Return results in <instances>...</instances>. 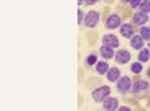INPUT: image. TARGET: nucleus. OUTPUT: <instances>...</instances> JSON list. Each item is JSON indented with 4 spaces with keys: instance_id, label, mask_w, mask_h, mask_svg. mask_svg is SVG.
I'll return each mask as SVG.
<instances>
[{
    "instance_id": "f257e3e1",
    "label": "nucleus",
    "mask_w": 150,
    "mask_h": 111,
    "mask_svg": "<svg viewBox=\"0 0 150 111\" xmlns=\"http://www.w3.org/2000/svg\"><path fill=\"white\" fill-rule=\"evenodd\" d=\"M107 95H110V88L109 86H101V88H97L93 91V100L96 103H102L107 98Z\"/></svg>"
},
{
    "instance_id": "f03ea898",
    "label": "nucleus",
    "mask_w": 150,
    "mask_h": 111,
    "mask_svg": "<svg viewBox=\"0 0 150 111\" xmlns=\"http://www.w3.org/2000/svg\"><path fill=\"white\" fill-rule=\"evenodd\" d=\"M117 90H119L120 93H129L130 90H132V81H130V78L129 76H122V78H119L117 80Z\"/></svg>"
},
{
    "instance_id": "7ed1b4c3",
    "label": "nucleus",
    "mask_w": 150,
    "mask_h": 111,
    "mask_svg": "<svg viewBox=\"0 0 150 111\" xmlns=\"http://www.w3.org/2000/svg\"><path fill=\"white\" fill-rule=\"evenodd\" d=\"M97 22H99V14H97V12H89V14H86L84 23H86L88 28H94L97 25Z\"/></svg>"
},
{
    "instance_id": "20e7f679",
    "label": "nucleus",
    "mask_w": 150,
    "mask_h": 111,
    "mask_svg": "<svg viewBox=\"0 0 150 111\" xmlns=\"http://www.w3.org/2000/svg\"><path fill=\"white\" fill-rule=\"evenodd\" d=\"M106 27L110 28V30H114V28H119L120 27V17L119 14H112L109 18H107L106 22Z\"/></svg>"
},
{
    "instance_id": "39448f33",
    "label": "nucleus",
    "mask_w": 150,
    "mask_h": 111,
    "mask_svg": "<svg viewBox=\"0 0 150 111\" xmlns=\"http://www.w3.org/2000/svg\"><path fill=\"white\" fill-rule=\"evenodd\" d=\"M130 60V53H129L127 50H119L117 53H115V62L117 65H124V63H127Z\"/></svg>"
},
{
    "instance_id": "423d86ee",
    "label": "nucleus",
    "mask_w": 150,
    "mask_h": 111,
    "mask_svg": "<svg viewBox=\"0 0 150 111\" xmlns=\"http://www.w3.org/2000/svg\"><path fill=\"white\" fill-rule=\"evenodd\" d=\"M145 90H149V81H145V80H137L135 85L132 86V91H134L135 95L144 93Z\"/></svg>"
},
{
    "instance_id": "0eeeda50",
    "label": "nucleus",
    "mask_w": 150,
    "mask_h": 111,
    "mask_svg": "<svg viewBox=\"0 0 150 111\" xmlns=\"http://www.w3.org/2000/svg\"><path fill=\"white\" fill-rule=\"evenodd\" d=\"M102 103H104V110H106V111L119 110V101H117L115 98H106Z\"/></svg>"
},
{
    "instance_id": "6e6552de",
    "label": "nucleus",
    "mask_w": 150,
    "mask_h": 111,
    "mask_svg": "<svg viewBox=\"0 0 150 111\" xmlns=\"http://www.w3.org/2000/svg\"><path fill=\"white\" fill-rule=\"evenodd\" d=\"M102 42H104V45H109V47H112V48L119 47V38H117L115 35H112V33H107V35H104Z\"/></svg>"
},
{
    "instance_id": "1a4fd4ad",
    "label": "nucleus",
    "mask_w": 150,
    "mask_h": 111,
    "mask_svg": "<svg viewBox=\"0 0 150 111\" xmlns=\"http://www.w3.org/2000/svg\"><path fill=\"white\" fill-rule=\"evenodd\" d=\"M132 20H134V23H137V25H145L147 20H149V15L144 14V12H137V14H134Z\"/></svg>"
},
{
    "instance_id": "9d476101",
    "label": "nucleus",
    "mask_w": 150,
    "mask_h": 111,
    "mask_svg": "<svg viewBox=\"0 0 150 111\" xmlns=\"http://www.w3.org/2000/svg\"><path fill=\"white\" fill-rule=\"evenodd\" d=\"M130 45H132V48H137V50H142L144 48V38L140 35H134L130 38Z\"/></svg>"
},
{
    "instance_id": "9b49d317",
    "label": "nucleus",
    "mask_w": 150,
    "mask_h": 111,
    "mask_svg": "<svg viewBox=\"0 0 150 111\" xmlns=\"http://www.w3.org/2000/svg\"><path fill=\"white\" fill-rule=\"evenodd\" d=\"M120 78V70L119 68H110L107 71V80L109 81H117Z\"/></svg>"
},
{
    "instance_id": "f8f14e48",
    "label": "nucleus",
    "mask_w": 150,
    "mask_h": 111,
    "mask_svg": "<svg viewBox=\"0 0 150 111\" xmlns=\"http://www.w3.org/2000/svg\"><path fill=\"white\" fill-rule=\"evenodd\" d=\"M120 33H122V37H125V38H132L134 37V28H132V25H122L120 27Z\"/></svg>"
},
{
    "instance_id": "ddd939ff",
    "label": "nucleus",
    "mask_w": 150,
    "mask_h": 111,
    "mask_svg": "<svg viewBox=\"0 0 150 111\" xmlns=\"http://www.w3.org/2000/svg\"><path fill=\"white\" fill-rule=\"evenodd\" d=\"M101 55L104 58H112L115 57V53L112 52V47H109V45H102L101 47Z\"/></svg>"
},
{
    "instance_id": "4468645a",
    "label": "nucleus",
    "mask_w": 150,
    "mask_h": 111,
    "mask_svg": "<svg viewBox=\"0 0 150 111\" xmlns=\"http://www.w3.org/2000/svg\"><path fill=\"white\" fill-rule=\"evenodd\" d=\"M96 71L99 73V75H104V73H107V71H109V65H107L106 62L96 63Z\"/></svg>"
},
{
    "instance_id": "2eb2a0df",
    "label": "nucleus",
    "mask_w": 150,
    "mask_h": 111,
    "mask_svg": "<svg viewBox=\"0 0 150 111\" xmlns=\"http://www.w3.org/2000/svg\"><path fill=\"white\" fill-rule=\"evenodd\" d=\"M140 37L144 38V40L150 42V28L145 27V25H142V28H140Z\"/></svg>"
},
{
    "instance_id": "dca6fc26",
    "label": "nucleus",
    "mask_w": 150,
    "mask_h": 111,
    "mask_svg": "<svg viewBox=\"0 0 150 111\" xmlns=\"http://www.w3.org/2000/svg\"><path fill=\"white\" fill-rule=\"evenodd\" d=\"M150 58V52L147 48H142L140 53H139V62H147Z\"/></svg>"
},
{
    "instance_id": "f3484780",
    "label": "nucleus",
    "mask_w": 150,
    "mask_h": 111,
    "mask_svg": "<svg viewBox=\"0 0 150 111\" xmlns=\"http://www.w3.org/2000/svg\"><path fill=\"white\" fill-rule=\"evenodd\" d=\"M139 9H140V12H144V14H149V12H150V0H145V2H142Z\"/></svg>"
},
{
    "instance_id": "a211bd4d",
    "label": "nucleus",
    "mask_w": 150,
    "mask_h": 111,
    "mask_svg": "<svg viewBox=\"0 0 150 111\" xmlns=\"http://www.w3.org/2000/svg\"><path fill=\"white\" fill-rule=\"evenodd\" d=\"M130 70H132V73H140V71H142V65H140V63H134Z\"/></svg>"
},
{
    "instance_id": "6ab92c4d",
    "label": "nucleus",
    "mask_w": 150,
    "mask_h": 111,
    "mask_svg": "<svg viewBox=\"0 0 150 111\" xmlns=\"http://www.w3.org/2000/svg\"><path fill=\"white\" fill-rule=\"evenodd\" d=\"M86 63H88V65H94V63H96V55H89L88 57V60H86Z\"/></svg>"
},
{
    "instance_id": "aec40b11",
    "label": "nucleus",
    "mask_w": 150,
    "mask_h": 111,
    "mask_svg": "<svg viewBox=\"0 0 150 111\" xmlns=\"http://www.w3.org/2000/svg\"><path fill=\"white\" fill-rule=\"evenodd\" d=\"M142 2H144V0H130L129 4L132 5L134 9H137V7H140V4H142Z\"/></svg>"
},
{
    "instance_id": "412c9836",
    "label": "nucleus",
    "mask_w": 150,
    "mask_h": 111,
    "mask_svg": "<svg viewBox=\"0 0 150 111\" xmlns=\"http://www.w3.org/2000/svg\"><path fill=\"white\" fill-rule=\"evenodd\" d=\"M83 17H84V14H83V12L79 10V14H78V23H81V22H83Z\"/></svg>"
},
{
    "instance_id": "4be33fe9",
    "label": "nucleus",
    "mask_w": 150,
    "mask_h": 111,
    "mask_svg": "<svg viewBox=\"0 0 150 111\" xmlns=\"http://www.w3.org/2000/svg\"><path fill=\"white\" fill-rule=\"evenodd\" d=\"M97 0H84V4H88V5H91V4H96Z\"/></svg>"
},
{
    "instance_id": "5701e85b",
    "label": "nucleus",
    "mask_w": 150,
    "mask_h": 111,
    "mask_svg": "<svg viewBox=\"0 0 150 111\" xmlns=\"http://www.w3.org/2000/svg\"><path fill=\"white\" fill-rule=\"evenodd\" d=\"M119 110H120V111H129L130 108H127V106H122V108H119Z\"/></svg>"
},
{
    "instance_id": "b1692460",
    "label": "nucleus",
    "mask_w": 150,
    "mask_h": 111,
    "mask_svg": "<svg viewBox=\"0 0 150 111\" xmlns=\"http://www.w3.org/2000/svg\"><path fill=\"white\" fill-rule=\"evenodd\" d=\"M147 75H149V78H150V68H149V71H147Z\"/></svg>"
},
{
    "instance_id": "393cba45",
    "label": "nucleus",
    "mask_w": 150,
    "mask_h": 111,
    "mask_svg": "<svg viewBox=\"0 0 150 111\" xmlns=\"http://www.w3.org/2000/svg\"><path fill=\"white\" fill-rule=\"evenodd\" d=\"M125 2H130V0H125Z\"/></svg>"
},
{
    "instance_id": "a878e982",
    "label": "nucleus",
    "mask_w": 150,
    "mask_h": 111,
    "mask_svg": "<svg viewBox=\"0 0 150 111\" xmlns=\"http://www.w3.org/2000/svg\"><path fill=\"white\" fill-rule=\"evenodd\" d=\"M149 47H150V42H149Z\"/></svg>"
}]
</instances>
